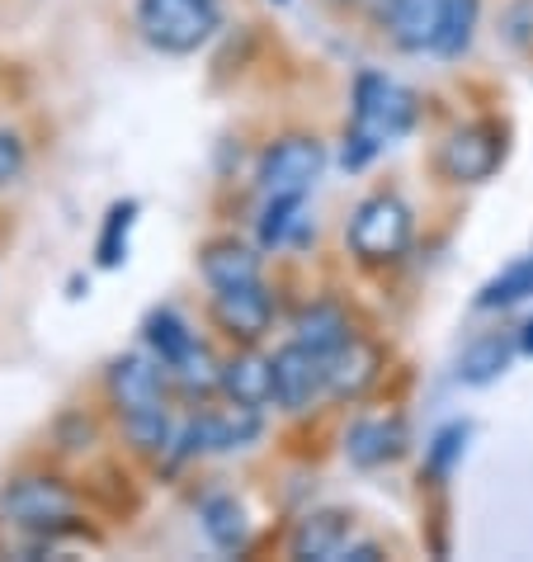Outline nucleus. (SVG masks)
<instances>
[{"label": "nucleus", "mask_w": 533, "mask_h": 562, "mask_svg": "<svg viewBox=\"0 0 533 562\" xmlns=\"http://www.w3.org/2000/svg\"><path fill=\"white\" fill-rule=\"evenodd\" d=\"M147 346L156 350V359H161L166 369H175L180 359L199 346V336L190 331V322H184L175 307H156L147 317Z\"/></svg>", "instance_id": "obj_20"}, {"label": "nucleus", "mask_w": 533, "mask_h": 562, "mask_svg": "<svg viewBox=\"0 0 533 562\" xmlns=\"http://www.w3.org/2000/svg\"><path fill=\"white\" fill-rule=\"evenodd\" d=\"M411 227H416L411 209L397 194H373L354 209L350 227H344V241H350V251L364 265H387L411 246Z\"/></svg>", "instance_id": "obj_3"}, {"label": "nucleus", "mask_w": 533, "mask_h": 562, "mask_svg": "<svg viewBox=\"0 0 533 562\" xmlns=\"http://www.w3.org/2000/svg\"><path fill=\"white\" fill-rule=\"evenodd\" d=\"M250 440H260V407H241L231 402L227 412H208L190 420L180 435H175V454L180 459H194V454H227V449H246Z\"/></svg>", "instance_id": "obj_6"}, {"label": "nucleus", "mask_w": 533, "mask_h": 562, "mask_svg": "<svg viewBox=\"0 0 533 562\" xmlns=\"http://www.w3.org/2000/svg\"><path fill=\"white\" fill-rule=\"evenodd\" d=\"M520 350H524V355H533V322L524 326V336H520Z\"/></svg>", "instance_id": "obj_28"}, {"label": "nucleus", "mask_w": 533, "mask_h": 562, "mask_svg": "<svg viewBox=\"0 0 533 562\" xmlns=\"http://www.w3.org/2000/svg\"><path fill=\"white\" fill-rule=\"evenodd\" d=\"M500 161V137L486 123H467V128L449 133V143L439 147V166L449 180H486Z\"/></svg>", "instance_id": "obj_8"}, {"label": "nucleus", "mask_w": 533, "mask_h": 562, "mask_svg": "<svg viewBox=\"0 0 533 562\" xmlns=\"http://www.w3.org/2000/svg\"><path fill=\"white\" fill-rule=\"evenodd\" d=\"M199 270L208 289H237V284H256L260 279V256L241 241H213V246H203Z\"/></svg>", "instance_id": "obj_13"}, {"label": "nucleus", "mask_w": 533, "mask_h": 562, "mask_svg": "<svg viewBox=\"0 0 533 562\" xmlns=\"http://www.w3.org/2000/svg\"><path fill=\"white\" fill-rule=\"evenodd\" d=\"M477 14H481V0H449L444 29H439L434 53H439V57H463V53H467V43H473Z\"/></svg>", "instance_id": "obj_23"}, {"label": "nucleus", "mask_w": 533, "mask_h": 562, "mask_svg": "<svg viewBox=\"0 0 533 562\" xmlns=\"http://www.w3.org/2000/svg\"><path fill=\"white\" fill-rule=\"evenodd\" d=\"M123 430H128V440L137 449H147V454H161V449L175 445V430H170V416H166L161 402H156V407L123 412Z\"/></svg>", "instance_id": "obj_22"}, {"label": "nucleus", "mask_w": 533, "mask_h": 562, "mask_svg": "<svg viewBox=\"0 0 533 562\" xmlns=\"http://www.w3.org/2000/svg\"><path fill=\"white\" fill-rule=\"evenodd\" d=\"M223 393L241 407H264L274 402V364L260 355H237L223 364Z\"/></svg>", "instance_id": "obj_15"}, {"label": "nucleus", "mask_w": 533, "mask_h": 562, "mask_svg": "<svg viewBox=\"0 0 533 562\" xmlns=\"http://www.w3.org/2000/svg\"><path fill=\"white\" fill-rule=\"evenodd\" d=\"M137 29L170 57L199 53L217 34V0H137Z\"/></svg>", "instance_id": "obj_2"}, {"label": "nucleus", "mask_w": 533, "mask_h": 562, "mask_svg": "<svg viewBox=\"0 0 533 562\" xmlns=\"http://www.w3.org/2000/svg\"><path fill=\"white\" fill-rule=\"evenodd\" d=\"M297 340L311 346L317 355H336L340 346H350L354 331H350V317H344L336 303H311L303 317H297Z\"/></svg>", "instance_id": "obj_19"}, {"label": "nucleus", "mask_w": 533, "mask_h": 562, "mask_svg": "<svg viewBox=\"0 0 533 562\" xmlns=\"http://www.w3.org/2000/svg\"><path fill=\"white\" fill-rule=\"evenodd\" d=\"M344 549H350V520H344L340 510L307 515V520L297 525V535H293V553L297 558H326V562H336V558H344Z\"/></svg>", "instance_id": "obj_16"}, {"label": "nucleus", "mask_w": 533, "mask_h": 562, "mask_svg": "<svg viewBox=\"0 0 533 562\" xmlns=\"http://www.w3.org/2000/svg\"><path fill=\"white\" fill-rule=\"evenodd\" d=\"M161 364H151L147 355H123L109 364V397L118 402V412L156 407L161 402Z\"/></svg>", "instance_id": "obj_12"}, {"label": "nucleus", "mask_w": 533, "mask_h": 562, "mask_svg": "<svg viewBox=\"0 0 533 562\" xmlns=\"http://www.w3.org/2000/svg\"><path fill=\"white\" fill-rule=\"evenodd\" d=\"M199 520H203L208 539H213L223 553L246 549L250 525H246V510H241L237 496H223V492H217V496H203V502H199Z\"/></svg>", "instance_id": "obj_18"}, {"label": "nucleus", "mask_w": 533, "mask_h": 562, "mask_svg": "<svg viewBox=\"0 0 533 562\" xmlns=\"http://www.w3.org/2000/svg\"><path fill=\"white\" fill-rule=\"evenodd\" d=\"M133 223H137V199H118V204L104 213V227H100V241H95V260L104 270H114V265H123V256H128Z\"/></svg>", "instance_id": "obj_21"}, {"label": "nucleus", "mask_w": 533, "mask_h": 562, "mask_svg": "<svg viewBox=\"0 0 533 562\" xmlns=\"http://www.w3.org/2000/svg\"><path fill=\"white\" fill-rule=\"evenodd\" d=\"M420 104L406 86H397L392 76L364 71L354 86V133L344 137V166L359 170L368 166L387 143H397L416 128Z\"/></svg>", "instance_id": "obj_1"}, {"label": "nucleus", "mask_w": 533, "mask_h": 562, "mask_svg": "<svg viewBox=\"0 0 533 562\" xmlns=\"http://www.w3.org/2000/svg\"><path fill=\"white\" fill-rule=\"evenodd\" d=\"M373 379H378V355H373L364 340H350V346H340L336 355H326V393L359 397Z\"/></svg>", "instance_id": "obj_14"}, {"label": "nucleus", "mask_w": 533, "mask_h": 562, "mask_svg": "<svg viewBox=\"0 0 533 562\" xmlns=\"http://www.w3.org/2000/svg\"><path fill=\"white\" fill-rule=\"evenodd\" d=\"M533 293V256L529 260H520V265H510L506 274H496L491 284H486L481 293H477V307H514V303H524Z\"/></svg>", "instance_id": "obj_24"}, {"label": "nucleus", "mask_w": 533, "mask_h": 562, "mask_svg": "<svg viewBox=\"0 0 533 562\" xmlns=\"http://www.w3.org/2000/svg\"><path fill=\"white\" fill-rule=\"evenodd\" d=\"M213 317L227 336L237 340H256L270 331V317H274V303L264 284H237V289H213Z\"/></svg>", "instance_id": "obj_9"}, {"label": "nucleus", "mask_w": 533, "mask_h": 562, "mask_svg": "<svg viewBox=\"0 0 533 562\" xmlns=\"http://www.w3.org/2000/svg\"><path fill=\"white\" fill-rule=\"evenodd\" d=\"M0 515H5L10 525L48 535V529H57L61 520L76 515V496L67 482H57V477H14L10 487L0 492Z\"/></svg>", "instance_id": "obj_5"}, {"label": "nucleus", "mask_w": 533, "mask_h": 562, "mask_svg": "<svg viewBox=\"0 0 533 562\" xmlns=\"http://www.w3.org/2000/svg\"><path fill=\"white\" fill-rule=\"evenodd\" d=\"M270 364H274V402L284 412H307L326 393V355L303 346V340L284 346Z\"/></svg>", "instance_id": "obj_7"}, {"label": "nucleus", "mask_w": 533, "mask_h": 562, "mask_svg": "<svg viewBox=\"0 0 533 562\" xmlns=\"http://www.w3.org/2000/svg\"><path fill=\"white\" fill-rule=\"evenodd\" d=\"M326 166V147L317 137H279V143L260 156V190L264 199H303L317 184Z\"/></svg>", "instance_id": "obj_4"}, {"label": "nucleus", "mask_w": 533, "mask_h": 562, "mask_svg": "<svg viewBox=\"0 0 533 562\" xmlns=\"http://www.w3.org/2000/svg\"><path fill=\"white\" fill-rule=\"evenodd\" d=\"M510 359H514V340L510 336H500V331L477 336L458 359V383H467V387L491 383V379H500V373L510 369Z\"/></svg>", "instance_id": "obj_17"}, {"label": "nucleus", "mask_w": 533, "mask_h": 562, "mask_svg": "<svg viewBox=\"0 0 533 562\" xmlns=\"http://www.w3.org/2000/svg\"><path fill=\"white\" fill-rule=\"evenodd\" d=\"M297 213H303V199H270V204H264V217H260V246H284Z\"/></svg>", "instance_id": "obj_25"}, {"label": "nucleus", "mask_w": 533, "mask_h": 562, "mask_svg": "<svg viewBox=\"0 0 533 562\" xmlns=\"http://www.w3.org/2000/svg\"><path fill=\"white\" fill-rule=\"evenodd\" d=\"M444 10H449V0H387V10H383L387 38L406 53H426L439 43Z\"/></svg>", "instance_id": "obj_10"}, {"label": "nucleus", "mask_w": 533, "mask_h": 562, "mask_svg": "<svg viewBox=\"0 0 533 562\" xmlns=\"http://www.w3.org/2000/svg\"><path fill=\"white\" fill-rule=\"evenodd\" d=\"M274 5H288V0H274Z\"/></svg>", "instance_id": "obj_29"}, {"label": "nucleus", "mask_w": 533, "mask_h": 562, "mask_svg": "<svg viewBox=\"0 0 533 562\" xmlns=\"http://www.w3.org/2000/svg\"><path fill=\"white\" fill-rule=\"evenodd\" d=\"M344 454L359 468H383L406 454V426L397 416H359L344 435Z\"/></svg>", "instance_id": "obj_11"}, {"label": "nucleus", "mask_w": 533, "mask_h": 562, "mask_svg": "<svg viewBox=\"0 0 533 562\" xmlns=\"http://www.w3.org/2000/svg\"><path fill=\"white\" fill-rule=\"evenodd\" d=\"M24 166H29L24 137L14 128H0V190H10V184L24 176Z\"/></svg>", "instance_id": "obj_27"}, {"label": "nucleus", "mask_w": 533, "mask_h": 562, "mask_svg": "<svg viewBox=\"0 0 533 562\" xmlns=\"http://www.w3.org/2000/svg\"><path fill=\"white\" fill-rule=\"evenodd\" d=\"M463 445H467V426H444L434 435V445H430V473L434 477H444L453 463H458L463 454Z\"/></svg>", "instance_id": "obj_26"}]
</instances>
